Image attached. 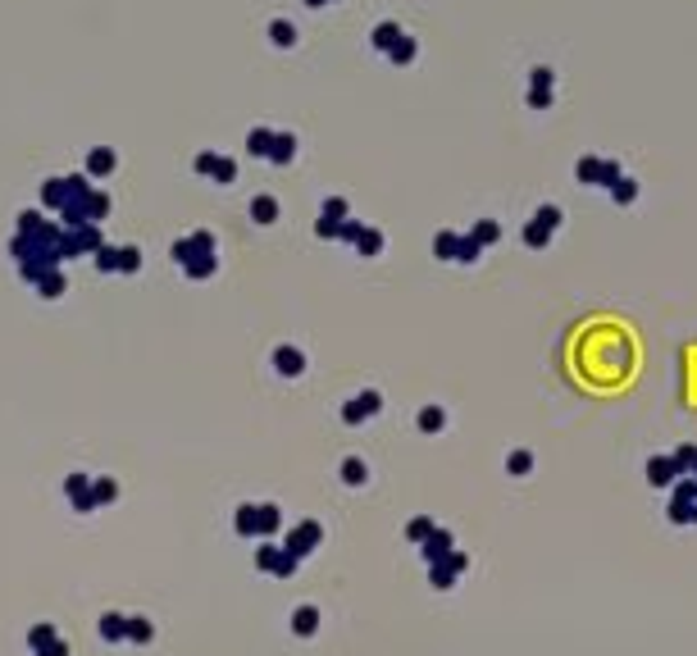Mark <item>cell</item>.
<instances>
[{"label": "cell", "instance_id": "6da1fadb", "mask_svg": "<svg viewBox=\"0 0 697 656\" xmlns=\"http://www.w3.org/2000/svg\"><path fill=\"white\" fill-rule=\"evenodd\" d=\"M100 629H105V638H119V634H128V629L119 624V615H105V624H100Z\"/></svg>", "mask_w": 697, "mask_h": 656}, {"label": "cell", "instance_id": "3957f363", "mask_svg": "<svg viewBox=\"0 0 697 656\" xmlns=\"http://www.w3.org/2000/svg\"><path fill=\"white\" fill-rule=\"evenodd\" d=\"M42 656H64V643H55V638H51V643L42 647Z\"/></svg>", "mask_w": 697, "mask_h": 656}, {"label": "cell", "instance_id": "7a4b0ae2", "mask_svg": "<svg viewBox=\"0 0 697 656\" xmlns=\"http://www.w3.org/2000/svg\"><path fill=\"white\" fill-rule=\"evenodd\" d=\"M278 365H283L287 374H296V370H301V361H296V351H278Z\"/></svg>", "mask_w": 697, "mask_h": 656}]
</instances>
